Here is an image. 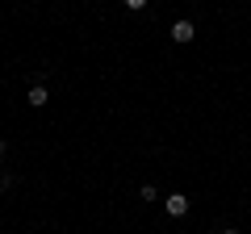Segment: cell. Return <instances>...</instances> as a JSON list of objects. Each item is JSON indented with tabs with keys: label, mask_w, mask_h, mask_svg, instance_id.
I'll return each mask as SVG.
<instances>
[{
	"label": "cell",
	"mask_w": 251,
	"mask_h": 234,
	"mask_svg": "<svg viewBox=\"0 0 251 234\" xmlns=\"http://www.w3.org/2000/svg\"><path fill=\"white\" fill-rule=\"evenodd\" d=\"M163 213H168V217H184L188 213V197H184V192H172V197L163 201Z\"/></svg>",
	"instance_id": "1"
},
{
	"label": "cell",
	"mask_w": 251,
	"mask_h": 234,
	"mask_svg": "<svg viewBox=\"0 0 251 234\" xmlns=\"http://www.w3.org/2000/svg\"><path fill=\"white\" fill-rule=\"evenodd\" d=\"M193 38H197V25H193V21H176V25H172V42H193Z\"/></svg>",
	"instance_id": "2"
},
{
	"label": "cell",
	"mask_w": 251,
	"mask_h": 234,
	"mask_svg": "<svg viewBox=\"0 0 251 234\" xmlns=\"http://www.w3.org/2000/svg\"><path fill=\"white\" fill-rule=\"evenodd\" d=\"M25 100H29V105H34V109H42L46 100H50V92H46V84H34V88H29V96H25Z\"/></svg>",
	"instance_id": "3"
},
{
	"label": "cell",
	"mask_w": 251,
	"mask_h": 234,
	"mask_svg": "<svg viewBox=\"0 0 251 234\" xmlns=\"http://www.w3.org/2000/svg\"><path fill=\"white\" fill-rule=\"evenodd\" d=\"M122 4H126V9H134V13H138V9H147V0H122Z\"/></svg>",
	"instance_id": "4"
},
{
	"label": "cell",
	"mask_w": 251,
	"mask_h": 234,
	"mask_svg": "<svg viewBox=\"0 0 251 234\" xmlns=\"http://www.w3.org/2000/svg\"><path fill=\"white\" fill-rule=\"evenodd\" d=\"M4 155H9V142H4V138H0V159H4Z\"/></svg>",
	"instance_id": "5"
},
{
	"label": "cell",
	"mask_w": 251,
	"mask_h": 234,
	"mask_svg": "<svg viewBox=\"0 0 251 234\" xmlns=\"http://www.w3.org/2000/svg\"><path fill=\"white\" fill-rule=\"evenodd\" d=\"M222 234H239V230H222Z\"/></svg>",
	"instance_id": "6"
}]
</instances>
